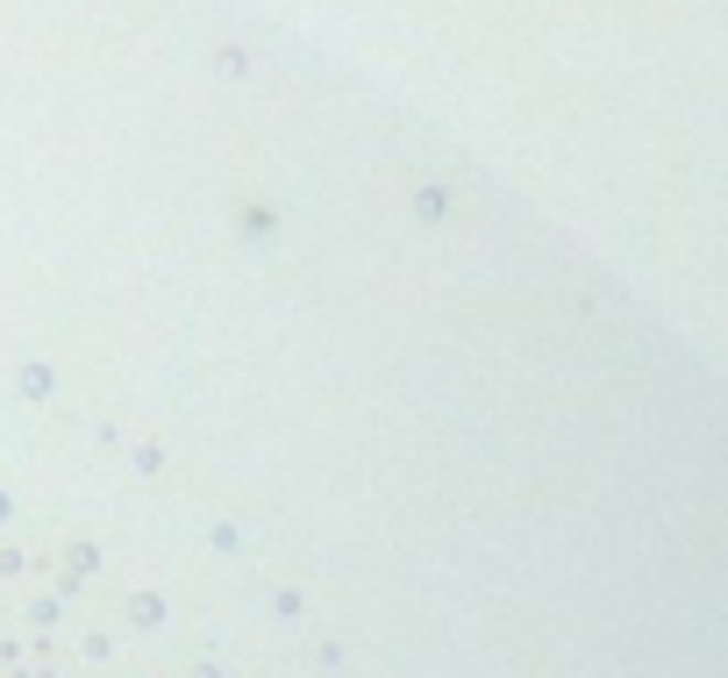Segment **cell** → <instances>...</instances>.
I'll return each mask as SVG.
<instances>
[{"label": "cell", "instance_id": "obj_2", "mask_svg": "<svg viewBox=\"0 0 728 678\" xmlns=\"http://www.w3.org/2000/svg\"><path fill=\"white\" fill-rule=\"evenodd\" d=\"M129 622H136V628H158V622H164V600H158V593H129Z\"/></svg>", "mask_w": 728, "mask_h": 678}, {"label": "cell", "instance_id": "obj_1", "mask_svg": "<svg viewBox=\"0 0 728 678\" xmlns=\"http://www.w3.org/2000/svg\"><path fill=\"white\" fill-rule=\"evenodd\" d=\"M57 394V372L51 365H22V400H51Z\"/></svg>", "mask_w": 728, "mask_h": 678}, {"label": "cell", "instance_id": "obj_3", "mask_svg": "<svg viewBox=\"0 0 728 678\" xmlns=\"http://www.w3.org/2000/svg\"><path fill=\"white\" fill-rule=\"evenodd\" d=\"M8 521H14V501H8V493H0V529H8Z\"/></svg>", "mask_w": 728, "mask_h": 678}]
</instances>
